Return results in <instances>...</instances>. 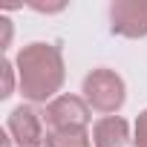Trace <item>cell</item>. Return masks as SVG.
I'll return each instance as SVG.
<instances>
[{"label": "cell", "mask_w": 147, "mask_h": 147, "mask_svg": "<svg viewBox=\"0 0 147 147\" xmlns=\"http://www.w3.org/2000/svg\"><path fill=\"white\" fill-rule=\"evenodd\" d=\"M35 12H61L66 3H63V0H61V3H29Z\"/></svg>", "instance_id": "cell-11"}, {"label": "cell", "mask_w": 147, "mask_h": 147, "mask_svg": "<svg viewBox=\"0 0 147 147\" xmlns=\"http://www.w3.org/2000/svg\"><path fill=\"white\" fill-rule=\"evenodd\" d=\"M92 144L95 147H133L130 124L121 115H104L92 127Z\"/></svg>", "instance_id": "cell-6"}, {"label": "cell", "mask_w": 147, "mask_h": 147, "mask_svg": "<svg viewBox=\"0 0 147 147\" xmlns=\"http://www.w3.org/2000/svg\"><path fill=\"white\" fill-rule=\"evenodd\" d=\"M0 72H3V87H0V98H9L15 92V63L3 61L0 63Z\"/></svg>", "instance_id": "cell-8"}, {"label": "cell", "mask_w": 147, "mask_h": 147, "mask_svg": "<svg viewBox=\"0 0 147 147\" xmlns=\"http://www.w3.org/2000/svg\"><path fill=\"white\" fill-rule=\"evenodd\" d=\"M15 72H18L20 95L29 104L55 101L61 87H63V78H66L61 46L40 43V40L23 46L18 52V58H15Z\"/></svg>", "instance_id": "cell-1"}, {"label": "cell", "mask_w": 147, "mask_h": 147, "mask_svg": "<svg viewBox=\"0 0 147 147\" xmlns=\"http://www.w3.org/2000/svg\"><path fill=\"white\" fill-rule=\"evenodd\" d=\"M110 29L130 40L147 38V0H115L110 6Z\"/></svg>", "instance_id": "cell-4"}, {"label": "cell", "mask_w": 147, "mask_h": 147, "mask_svg": "<svg viewBox=\"0 0 147 147\" xmlns=\"http://www.w3.org/2000/svg\"><path fill=\"white\" fill-rule=\"evenodd\" d=\"M43 115L49 133H87L90 127V104L84 95H58L46 104Z\"/></svg>", "instance_id": "cell-3"}, {"label": "cell", "mask_w": 147, "mask_h": 147, "mask_svg": "<svg viewBox=\"0 0 147 147\" xmlns=\"http://www.w3.org/2000/svg\"><path fill=\"white\" fill-rule=\"evenodd\" d=\"M133 147H147V110H141L133 124Z\"/></svg>", "instance_id": "cell-9"}, {"label": "cell", "mask_w": 147, "mask_h": 147, "mask_svg": "<svg viewBox=\"0 0 147 147\" xmlns=\"http://www.w3.org/2000/svg\"><path fill=\"white\" fill-rule=\"evenodd\" d=\"M43 147H92L87 133H46Z\"/></svg>", "instance_id": "cell-7"}, {"label": "cell", "mask_w": 147, "mask_h": 147, "mask_svg": "<svg viewBox=\"0 0 147 147\" xmlns=\"http://www.w3.org/2000/svg\"><path fill=\"white\" fill-rule=\"evenodd\" d=\"M84 101L90 104V110L95 113H104V115H115L124 101H127V87H124V78L118 75L115 69H92L90 75L84 78Z\"/></svg>", "instance_id": "cell-2"}, {"label": "cell", "mask_w": 147, "mask_h": 147, "mask_svg": "<svg viewBox=\"0 0 147 147\" xmlns=\"http://www.w3.org/2000/svg\"><path fill=\"white\" fill-rule=\"evenodd\" d=\"M0 26H3V38H0V46H9V40H12V20L9 18H0Z\"/></svg>", "instance_id": "cell-10"}, {"label": "cell", "mask_w": 147, "mask_h": 147, "mask_svg": "<svg viewBox=\"0 0 147 147\" xmlns=\"http://www.w3.org/2000/svg\"><path fill=\"white\" fill-rule=\"evenodd\" d=\"M6 133L12 136V141H15L18 147H43V141H46L40 113H38L32 104H20V107H15V110L9 113Z\"/></svg>", "instance_id": "cell-5"}]
</instances>
